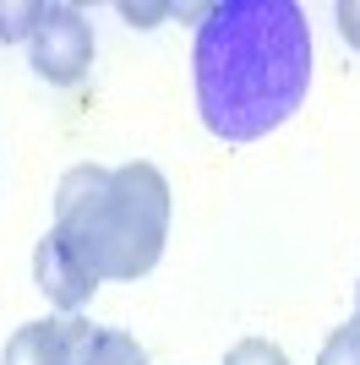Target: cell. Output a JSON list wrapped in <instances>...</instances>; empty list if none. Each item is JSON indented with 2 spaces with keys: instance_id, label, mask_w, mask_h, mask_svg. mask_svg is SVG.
Wrapping results in <instances>:
<instances>
[{
  "instance_id": "6da1fadb",
  "label": "cell",
  "mask_w": 360,
  "mask_h": 365,
  "mask_svg": "<svg viewBox=\"0 0 360 365\" xmlns=\"http://www.w3.org/2000/svg\"><path fill=\"white\" fill-rule=\"evenodd\" d=\"M196 109L224 142H256L311 93V22L295 0H219L196 28Z\"/></svg>"
},
{
  "instance_id": "7a4b0ae2",
  "label": "cell",
  "mask_w": 360,
  "mask_h": 365,
  "mask_svg": "<svg viewBox=\"0 0 360 365\" xmlns=\"http://www.w3.org/2000/svg\"><path fill=\"white\" fill-rule=\"evenodd\" d=\"M55 229L99 278H142L169 240V180L153 164H76L60 175Z\"/></svg>"
},
{
  "instance_id": "3957f363",
  "label": "cell",
  "mask_w": 360,
  "mask_h": 365,
  "mask_svg": "<svg viewBox=\"0 0 360 365\" xmlns=\"http://www.w3.org/2000/svg\"><path fill=\"white\" fill-rule=\"evenodd\" d=\"M28 49H33V71L44 76V82L71 88V82H82L88 66H93V22L82 16V6L55 0V6H44Z\"/></svg>"
},
{
  "instance_id": "277c9868",
  "label": "cell",
  "mask_w": 360,
  "mask_h": 365,
  "mask_svg": "<svg viewBox=\"0 0 360 365\" xmlns=\"http://www.w3.org/2000/svg\"><path fill=\"white\" fill-rule=\"evenodd\" d=\"M33 284H39V294H44L49 305H60L66 317H76V311L93 300V289H99V273L82 262V251H76L60 229H49L44 240L33 245Z\"/></svg>"
},
{
  "instance_id": "5b68a950",
  "label": "cell",
  "mask_w": 360,
  "mask_h": 365,
  "mask_svg": "<svg viewBox=\"0 0 360 365\" xmlns=\"http://www.w3.org/2000/svg\"><path fill=\"white\" fill-rule=\"evenodd\" d=\"M82 338H88V322H82V317L22 322V327L6 338V354H0V365H76V354H82Z\"/></svg>"
},
{
  "instance_id": "8992f818",
  "label": "cell",
  "mask_w": 360,
  "mask_h": 365,
  "mask_svg": "<svg viewBox=\"0 0 360 365\" xmlns=\"http://www.w3.org/2000/svg\"><path fill=\"white\" fill-rule=\"evenodd\" d=\"M76 365H148V354H142V344H136L131 333H120V327H88Z\"/></svg>"
},
{
  "instance_id": "52a82bcc",
  "label": "cell",
  "mask_w": 360,
  "mask_h": 365,
  "mask_svg": "<svg viewBox=\"0 0 360 365\" xmlns=\"http://www.w3.org/2000/svg\"><path fill=\"white\" fill-rule=\"evenodd\" d=\"M39 16H44V0H0V44L33 38Z\"/></svg>"
},
{
  "instance_id": "ba28073f",
  "label": "cell",
  "mask_w": 360,
  "mask_h": 365,
  "mask_svg": "<svg viewBox=\"0 0 360 365\" xmlns=\"http://www.w3.org/2000/svg\"><path fill=\"white\" fill-rule=\"evenodd\" d=\"M316 365H360V322H344V327H333Z\"/></svg>"
},
{
  "instance_id": "9c48e42d",
  "label": "cell",
  "mask_w": 360,
  "mask_h": 365,
  "mask_svg": "<svg viewBox=\"0 0 360 365\" xmlns=\"http://www.w3.org/2000/svg\"><path fill=\"white\" fill-rule=\"evenodd\" d=\"M224 365H289V354L273 338H240L235 349L224 354Z\"/></svg>"
},
{
  "instance_id": "30bf717a",
  "label": "cell",
  "mask_w": 360,
  "mask_h": 365,
  "mask_svg": "<svg viewBox=\"0 0 360 365\" xmlns=\"http://www.w3.org/2000/svg\"><path fill=\"white\" fill-rule=\"evenodd\" d=\"M169 11H175V6H164V0H159V6H136V0H126V6H120V16H126L131 28H153V22H159V16H169Z\"/></svg>"
},
{
  "instance_id": "8fae6325",
  "label": "cell",
  "mask_w": 360,
  "mask_h": 365,
  "mask_svg": "<svg viewBox=\"0 0 360 365\" xmlns=\"http://www.w3.org/2000/svg\"><path fill=\"white\" fill-rule=\"evenodd\" d=\"M339 33H344V44H355L360 49V0H339Z\"/></svg>"
},
{
  "instance_id": "7c38bea8",
  "label": "cell",
  "mask_w": 360,
  "mask_h": 365,
  "mask_svg": "<svg viewBox=\"0 0 360 365\" xmlns=\"http://www.w3.org/2000/svg\"><path fill=\"white\" fill-rule=\"evenodd\" d=\"M355 322H360V305H355Z\"/></svg>"
}]
</instances>
